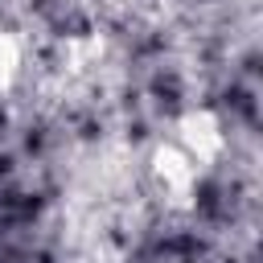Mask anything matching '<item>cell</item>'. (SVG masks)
Returning <instances> with one entry per match:
<instances>
[{
    "mask_svg": "<svg viewBox=\"0 0 263 263\" xmlns=\"http://www.w3.org/2000/svg\"><path fill=\"white\" fill-rule=\"evenodd\" d=\"M148 168H152V181L164 197L168 210H193V193H197V164L177 148V144H156L152 156H148Z\"/></svg>",
    "mask_w": 263,
    "mask_h": 263,
    "instance_id": "6da1fadb",
    "label": "cell"
},
{
    "mask_svg": "<svg viewBox=\"0 0 263 263\" xmlns=\"http://www.w3.org/2000/svg\"><path fill=\"white\" fill-rule=\"evenodd\" d=\"M173 132H177V148H181L197 168L214 164V160L222 156V148H226L222 123H218V115L205 111V107H189V111H181Z\"/></svg>",
    "mask_w": 263,
    "mask_h": 263,
    "instance_id": "7a4b0ae2",
    "label": "cell"
},
{
    "mask_svg": "<svg viewBox=\"0 0 263 263\" xmlns=\"http://www.w3.org/2000/svg\"><path fill=\"white\" fill-rule=\"evenodd\" d=\"M16 74H21V41L0 29V95L16 86Z\"/></svg>",
    "mask_w": 263,
    "mask_h": 263,
    "instance_id": "3957f363",
    "label": "cell"
},
{
    "mask_svg": "<svg viewBox=\"0 0 263 263\" xmlns=\"http://www.w3.org/2000/svg\"><path fill=\"white\" fill-rule=\"evenodd\" d=\"M103 58V37H82V41H70V62L74 70H86Z\"/></svg>",
    "mask_w": 263,
    "mask_h": 263,
    "instance_id": "277c9868",
    "label": "cell"
}]
</instances>
